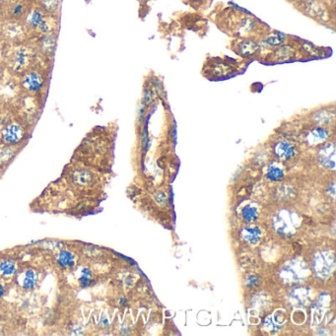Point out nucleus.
<instances>
[{
  "label": "nucleus",
  "instance_id": "obj_23",
  "mask_svg": "<svg viewBox=\"0 0 336 336\" xmlns=\"http://www.w3.org/2000/svg\"><path fill=\"white\" fill-rule=\"evenodd\" d=\"M79 283L82 287H88L92 283V272L90 269L85 268L82 271V276L79 279Z\"/></svg>",
  "mask_w": 336,
  "mask_h": 336
},
{
  "label": "nucleus",
  "instance_id": "obj_13",
  "mask_svg": "<svg viewBox=\"0 0 336 336\" xmlns=\"http://www.w3.org/2000/svg\"><path fill=\"white\" fill-rule=\"evenodd\" d=\"M73 181L77 185L86 186L92 181V175L88 171L78 170L73 174Z\"/></svg>",
  "mask_w": 336,
  "mask_h": 336
},
{
  "label": "nucleus",
  "instance_id": "obj_20",
  "mask_svg": "<svg viewBox=\"0 0 336 336\" xmlns=\"http://www.w3.org/2000/svg\"><path fill=\"white\" fill-rule=\"evenodd\" d=\"M25 11H26L25 4L19 1V2H16L12 5V7L10 9V14L14 18H20L25 14Z\"/></svg>",
  "mask_w": 336,
  "mask_h": 336
},
{
  "label": "nucleus",
  "instance_id": "obj_26",
  "mask_svg": "<svg viewBox=\"0 0 336 336\" xmlns=\"http://www.w3.org/2000/svg\"><path fill=\"white\" fill-rule=\"evenodd\" d=\"M3 294H4V289H3V287L0 285V298L3 296Z\"/></svg>",
  "mask_w": 336,
  "mask_h": 336
},
{
  "label": "nucleus",
  "instance_id": "obj_6",
  "mask_svg": "<svg viewBox=\"0 0 336 336\" xmlns=\"http://www.w3.org/2000/svg\"><path fill=\"white\" fill-rule=\"evenodd\" d=\"M328 137H329V131L325 130L324 128L318 127L307 133L306 140L310 145H318L327 140Z\"/></svg>",
  "mask_w": 336,
  "mask_h": 336
},
{
  "label": "nucleus",
  "instance_id": "obj_27",
  "mask_svg": "<svg viewBox=\"0 0 336 336\" xmlns=\"http://www.w3.org/2000/svg\"><path fill=\"white\" fill-rule=\"evenodd\" d=\"M187 1L190 2V3H193V4H194V3H198V2H200L201 0H187Z\"/></svg>",
  "mask_w": 336,
  "mask_h": 336
},
{
  "label": "nucleus",
  "instance_id": "obj_1",
  "mask_svg": "<svg viewBox=\"0 0 336 336\" xmlns=\"http://www.w3.org/2000/svg\"><path fill=\"white\" fill-rule=\"evenodd\" d=\"M26 24L29 28L37 31L44 35H49L52 31V26L45 18L43 12L38 9H32L26 15Z\"/></svg>",
  "mask_w": 336,
  "mask_h": 336
},
{
  "label": "nucleus",
  "instance_id": "obj_15",
  "mask_svg": "<svg viewBox=\"0 0 336 336\" xmlns=\"http://www.w3.org/2000/svg\"><path fill=\"white\" fill-rule=\"evenodd\" d=\"M284 171L277 165H270L266 172V177L271 182H279L284 178Z\"/></svg>",
  "mask_w": 336,
  "mask_h": 336
},
{
  "label": "nucleus",
  "instance_id": "obj_28",
  "mask_svg": "<svg viewBox=\"0 0 336 336\" xmlns=\"http://www.w3.org/2000/svg\"><path fill=\"white\" fill-rule=\"evenodd\" d=\"M25 1H32V0H25Z\"/></svg>",
  "mask_w": 336,
  "mask_h": 336
},
{
  "label": "nucleus",
  "instance_id": "obj_14",
  "mask_svg": "<svg viewBox=\"0 0 336 336\" xmlns=\"http://www.w3.org/2000/svg\"><path fill=\"white\" fill-rule=\"evenodd\" d=\"M243 237L246 242L256 244L261 239V231L258 228H245L243 230Z\"/></svg>",
  "mask_w": 336,
  "mask_h": 336
},
{
  "label": "nucleus",
  "instance_id": "obj_11",
  "mask_svg": "<svg viewBox=\"0 0 336 336\" xmlns=\"http://www.w3.org/2000/svg\"><path fill=\"white\" fill-rule=\"evenodd\" d=\"M287 38V36L282 34V33H278V32H275V33H272L270 35H268L267 37H265L263 39V44L266 46V47H269V48H276V47H279L281 45H283L285 43Z\"/></svg>",
  "mask_w": 336,
  "mask_h": 336
},
{
  "label": "nucleus",
  "instance_id": "obj_9",
  "mask_svg": "<svg viewBox=\"0 0 336 336\" xmlns=\"http://www.w3.org/2000/svg\"><path fill=\"white\" fill-rule=\"evenodd\" d=\"M295 56V50L292 46L281 45L272 52V57L276 62L289 61Z\"/></svg>",
  "mask_w": 336,
  "mask_h": 336
},
{
  "label": "nucleus",
  "instance_id": "obj_10",
  "mask_svg": "<svg viewBox=\"0 0 336 336\" xmlns=\"http://www.w3.org/2000/svg\"><path fill=\"white\" fill-rule=\"evenodd\" d=\"M314 119L319 125L329 124L334 120V111H330L329 109H321L314 114Z\"/></svg>",
  "mask_w": 336,
  "mask_h": 336
},
{
  "label": "nucleus",
  "instance_id": "obj_25",
  "mask_svg": "<svg viewBox=\"0 0 336 336\" xmlns=\"http://www.w3.org/2000/svg\"><path fill=\"white\" fill-rule=\"evenodd\" d=\"M257 281H258V278L256 277V276H253V277H250L249 279H248V285H255L256 283H257Z\"/></svg>",
  "mask_w": 336,
  "mask_h": 336
},
{
  "label": "nucleus",
  "instance_id": "obj_4",
  "mask_svg": "<svg viewBox=\"0 0 336 336\" xmlns=\"http://www.w3.org/2000/svg\"><path fill=\"white\" fill-rule=\"evenodd\" d=\"M30 58H31L30 53L27 49L20 48L18 50H16L11 56V62H12L13 69L17 72L23 71L26 68V66L29 64Z\"/></svg>",
  "mask_w": 336,
  "mask_h": 336
},
{
  "label": "nucleus",
  "instance_id": "obj_5",
  "mask_svg": "<svg viewBox=\"0 0 336 336\" xmlns=\"http://www.w3.org/2000/svg\"><path fill=\"white\" fill-rule=\"evenodd\" d=\"M274 153L281 160L289 161L295 157L296 148L291 142L282 140L274 145Z\"/></svg>",
  "mask_w": 336,
  "mask_h": 336
},
{
  "label": "nucleus",
  "instance_id": "obj_18",
  "mask_svg": "<svg viewBox=\"0 0 336 336\" xmlns=\"http://www.w3.org/2000/svg\"><path fill=\"white\" fill-rule=\"evenodd\" d=\"M37 282V275L33 270H28L25 273V278L23 281V287L27 290L33 289Z\"/></svg>",
  "mask_w": 336,
  "mask_h": 336
},
{
  "label": "nucleus",
  "instance_id": "obj_21",
  "mask_svg": "<svg viewBox=\"0 0 336 336\" xmlns=\"http://www.w3.org/2000/svg\"><path fill=\"white\" fill-rule=\"evenodd\" d=\"M243 217L246 222H253L258 217V211L255 207L246 206L243 208Z\"/></svg>",
  "mask_w": 336,
  "mask_h": 336
},
{
  "label": "nucleus",
  "instance_id": "obj_24",
  "mask_svg": "<svg viewBox=\"0 0 336 336\" xmlns=\"http://www.w3.org/2000/svg\"><path fill=\"white\" fill-rule=\"evenodd\" d=\"M55 45H56V41H55V38L53 36H46L44 37L43 39V50L44 51H53L55 49Z\"/></svg>",
  "mask_w": 336,
  "mask_h": 336
},
{
  "label": "nucleus",
  "instance_id": "obj_3",
  "mask_svg": "<svg viewBox=\"0 0 336 336\" xmlns=\"http://www.w3.org/2000/svg\"><path fill=\"white\" fill-rule=\"evenodd\" d=\"M335 148L333 143H328L319 150L318 153V160L319 163L327 169H334L335 167Z\"/></svg>",
  "mask_w": 336,
  "mask_h": 336
},
{
  "label": "nucleus",
  "instance_id": "obj_8",
  "mask_svg": "<svg viewBox=\"0 0 336 336\" xmlns=\"http://www.w3.org/2000/svg\"><path fill=\"white\" fill-rule=\"evenodd\" d=\"M2 137L5 142L15 144L23 137V130L18 124H10L2 132Z\"/></svg>",
  "mask_w": 336,
  "mask_h": 336
},
{
  "label": "nucleus",
  "instance_id": "obj_19",
  "mask_svg": "<svg viewBox=\"0 0 336 336\" xmlns=\"http://www.w3.org/2000/svg\"><path fill=\"white\" fill-rule=\"evenodd\" d=\"M22 33H23L22 28L16 24H9L5 30L6 36L10 38H16V37H20L22 35Z\"/></svg>",
  "mask_w": 336,
  "mask_h": 336
},
{
  "label": "nucleus",
  "instance_id": "obj_17",
  "mask_svg": "<svg viewBox=\"0 0 336 336\" xmlns=\"http://www.w3.org/2000/svg\"><path fill=\"white\" fill-rule=\"evenodd\" d=\"M16 271V265L11 261H4L0 263V272L3 276H11Z\"/></svg>",
  "mask_w": 336,
  "mask_h": 336
},
{
  "label": "nucleus",
  "instance_id": "obj_2",
  "mask_svg": "<svg viewBox=\"0 0 336 336\" xmlns=\"http://www.w3.org/2000/svg\"><path fill=\"white\" fill-rule=\"evenodd\" d=\"M45 84V79L36 71L29 72L22 79V87L30 93H37L41 90Z\"/></svg>",
  "mask_w": 336,
  "mask_h": 336
},
{
  "label": "nucleus",
  "instance_id": "obj_7",
  "mask_svg": "<svg viewBox=\"0 0 336 336\" xmlns=\"http://www.w3.org/2000/svg\"><path fill=\"white\" fill-rule=\"evenodd\" d=\"M261 50V45L254 39H243L237 48V51L240 56L248 57L254 56Z\"/></svg>",
  "mask_w": 336,
  "mask_h": 336
},
{
  "label": "nucleus",
  "instance_id": "obj_22",
  "mask_svg": "<svg viewBox=\"0 0 336 336\" xmlns=\"http://www.w3.org/2000/svg\"><path fill=\"white\" fill-rule=\"evenodd\" d=\"M39 2L43 9L50 13L56 11L59 5V0H39Z\"/></svg>",
  "mask_w": 336,
  "mask_h": 336
},
{
  "label": "nucleus",
  "instance_id": "obj_12",
  "mask_svg": "<svg viewBox=\"0 0 336 336\" xmlns=\"http://www.w3.org/2000/svg\"><path fill=\"white\" fill-rule=\"evenodd\" d=\"M307 14H310L314 18L322 19L325 15L324 8L317 2V1H310L307 3Z\"/></svg>",
  "mask_w": 336,
  "mask_h": 336
},
{
  "label": "nucleus",
  "instance_id": "obj_16",
  "mask_svg": "<svg viewBox=\"0 0 336 336\" xmlns=\"http://www.w3.org/2000/svg\"><path fill=\"white\" fill-rule=\"evenodd\" d=\"M57 262L61 267H72L74 265V257L69 251H62L59 255Z\"/></svg>",
  "mask_w": 336,
  "mask_h": 336
}]
</instances>
